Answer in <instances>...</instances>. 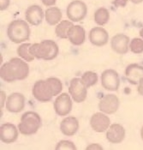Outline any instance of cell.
Masks as SVG:
<instances>
[{"label": "cell", "instance_id": "cell-1", "mask_svg": "<svg viewBox=\"0 0 143 150\" xmlns=\"http://www.w3.org/2000/svg\"><path fill=\"white\" fill-rule=\"evenodd\" d=\"M63 89V84L59 79L50 77L46 80L36 81L33 87V95L40 102L50 101L53 96L58 95Z\"/></svg>", "mask_w": 143, "mask_h": 150}, {"label": "cell", "instance_id": "cell-2", "mask_svg": "<svg viewBox=\"0 0 143 150\" xmlns=\"http://www.w3.org/2000/svg\"><path fill=\"white\" fill-rule=\"evenodd\" d=\"M29 74V66L23 59L11 58L0 69V76L4 81L13 82L17 80H24Z\"/></svg>", "mask_w": 143, "mask_h": 150}, {"label": "cell", "instance_id": "cell-3", "mask_svg": "<svg viewBox=\"0 0 143 150\" xmlns=\"http://www.w3.org/2000/svg\"><path fill=\"white\" fill-rule=\"evenodd\" d=\"M30 52L38 59L52 60L58 54V46L55 41L46 40L40 43L33 44L30 47Z\"/></svg>", "mask_w": 143, "mask_h": 150}, {"label": "cell", "instance_id": "cell-4", "mask_svg": "<svg viewBox=\"0 0 143 150\" xmlns=\"http://www.w3.org/2000/svg\"><path fill=\"white\" fill-rule=\"evenodd\" d=\"M7 35L12 42L22 43L29 40L30 28L28 24L25 21L17 19L10 23L7 29Z\"/></svg>", "mask_w": 143, "mask_h": 150}, {"label": "cell", "instance_id": "cell-5", "mask_svg": "<svg viewBox=\"0 0 143 150\" xmlns=\"http://www.w3.org/2000/svg\"><path fill=\"white\" fill-rule=\"evenodd\" d=\"M41 126V117L35 112H27L21 117L18 125L20 132L25 136L34 135Z\"/></svg>", "mask_w": 143, "mask_h": 150}, {"label": "cell", "instance_id": "cell-6", "mask_svg": "<svg viewBox=\"0 0 143 150\" xmlns=\"http://www.w3.org/2000/svg\"><path fill=\"white\" fill-rule=\"evenodd\" d=\"M87 13V7L86 4L80 1L75 0L71 2L67 8V16L72 22H80L86 17Z\"/></svg>", "mask_w": 143, "mask_h": 150}, {"label": "cell", "instance_id": "cell-7", "mask_svg": "<svg viewBox=\"0 0 143 150\" xmlns=\"http://www.w3.org/2000/svg\"><path fill=\"white\" fill-rule=\"evenodd\" d=\"M69 92L73 100L77 103H82L87 98V88L85 86L82 78H73L70 81Z\"/></svg>", "mask_w": 143, "mask_h": 150}, {"label": "cell", "instance_id": "cell-8", "mask_svg": "<svg viewBox=\"0 0 143 150\" xmlns=\"http://www.w3.org/2000/svg\"><path fill=\"white\" fill-rule=\"evenodd\" d=\"M101 83L105 89L109 91H117L120 86L118 73L111 69L105 70L101 75Z\"/></svg>", "mask_w": 143, "mask_h": 150}, {"label": "cell", "instance_id": "cell-9", "mask_svg": "<svg viewBox=\"0 0 143 150\" xmlns=\"http://www.w3.org/2000/svg\"><path fill=\"white\" fill-rule=\"evenodd\" d=\"M119 107L118 97L115 94H106L105 95L99 103V109L106 114L115 113Z\"/></svg>", "mask_w": 143, "mask_h": 150}, {"label": "cell", "instance_id": "cell-10", "mask_svg": "<svg viewBox=\"0 0 143 150\" xmlns=\"http://www.w3.org/2000/svg\"><path fill=\"white\" fill-rule=\"evenodd\" d=\"M54 109L58 116L64 117L68 115L72 109V100L70 96L66 93H61L54 101Z\"/></svg>", "mask_w": 143, "mask_h": 150}, {"label": "cell", "instance_id": "cell-11", "mask_svg": "<svg viewBox=\"0 0 143 150\" xmlns=\"http://www.w3.org/2000/svg\"><path fill=\"white\" fill-rule=\"evenodd\" d=\"M25 106V97L20 93H13L6 100V108L11 112H20Z\"/></svg>", "mask_w": 143, "mask_h": 150}, {"label": "cell", "instance_id": "cell-12", "mask_svg": "<svg viewBox=\"0 0 143 150\" xmlns=\"http://www.w3.org/2000/svg\"><path fill=\"white\" fill-rule=\"evenodd\" d=\"M130 38L123 34L114 35L111 40V46L114 52L118 54H125L129 51Z\"/></svg>", "mask_w": 143, "mask_h": 150}, {"label": "cell", "instance_id": "cell-13", "mask_svg": "<svg viewBox=\"0 0 143 150\" xmlns=\"http://www.w3.org/2000/svg\"><path fill=\"white\" fill-rule=\"evenodd\" d=\"M110 118L101 112H97L92 116L90 119V125L96 132H105L110 127Z\"/></svg>", "mask_w": 143, "mask_h": 150}, {"label": "cell", "instance_id": "cell-14", "mask_svg": "<svg viewBox=\"0 0 143 150\" xmlns=\"http://www.w3.org/2000/svg\"><path fill=\"white\" fill-rule=\"evenodd\" d=\"M109 35L107 31L99 27L94 28L89 32V40L90 42L96 46H105L108 42Z\"/></svg>", "mask_w": 143, "mask_h": 150}, {"label": "cell", "instance_id": "cell-15", "mask_svg": "<svg viewBox=\"0 0 143 150\" xmlns=\"http://www.w3.org/2000/svg\"><path fill=\"white\" fill-rule=\"evenodd\" d=\"M18 137V130L13 124H4L0 127V140L4 143H12Z\"/></svg>", "mask_w": 143, "mask_h": 150}, {"label": "cell", "instance_id": "cell-16", "mask_svg": "<svg viewBox=\"0 0 143 150\" xmlns=\"http://www.w3.org/2000/svg\"><path fill=\"white\" fill-rule=\"evenodd\" d=\"M26 20L34 26H38L42 23L44 18L43 9L39 5H31L25 12Z\"/></svg>", "mask_w": 143, "mask_h": 150}, {"label": "cell", "instance_id": "cell-17", "mask_svg": "<svg viewBox=\"0 0 143 150\" xmlns=\"http://www.w3.org/2000/svg\"><path fill=\"white\" fill-rule=\"evenodd\" d=\"M125 137V129L119 124H113L110 125L106 132L107 140L114 144L120 143Z\"/></svg>", "mask_w": 143, "mask_h": 150}, {"label": "cell", "instance_id": "cell-18", "mask_svg": "<svg viewBox=\"0 0 143 150\" xmlns=\"http://www.w3.org/2000/svg\"><path fill=\"white\" fill-rule=\"evenodd\" d=\"M79 129V122L75 117H67L63 118L60 125L61 132L67 137L74 136Z\"/></svg>", "mask_w": 143, "mask_h": 150}, {"label": "cell", "instance_id": "cell-19", "mask_svg": "<svg viewBox=\"0 0 143 150\" xmlns=\"http://www.w3.org/2000/svg\"><path fill=\"white\" fill-rule=\"evenodd\" d=\"M68 39L75 46L82 45L86 39V32L80 25H73L68 31Z\"/></svg>", "mask_w": 143, "mask_h": 150}, {"label": "cell", "instance_id": "cell-20", "mask_svg": "<svg viewBox=\"0 0 143 150\" xmlns=\"http://www.w3.org/2000/svg\"><path fill=\"white\" fill-rule=\"evenodd\" d=\"M125 76L130 83L138 84L143 77V66L137 64H130L125 69Z\"/></svg>", "mask_w": 143, "mask_h": 150}, {"label": "cell", "instance_id": "cell-21", "mask_svg": "<svg viewBox=\"0 0 143 150\" xmlns=\"http://www.w3.org/2000/svg\"><path fill=\"white\" fill-rule=\"evenodd\" d=\"M45 17H46V23L49 25L54 26L61 21L62 12L58 7H51L46 11Z\"/></svg>", "mask_w": 143, "mask_h": 150}, {"label": "cell", "instance_id": "cell-22", "mask_svg": "<svg viewBox=\"0 0 143 150\" xmlns=\"http://www.w3.org/2000/svg\"><path fill=\"white\" fill-rule=\"evenodd\" d=\"M72 26L73 23L70 21L67 20L61 21V23L57 25V28L55 29L56 35L61 39H68V31Z\"/></svg>", "mask_w": 143, "mask_h": 150}, {"label": "cell", "instance_id": "cell-23", "mask_svg": "<svg viewBox=\"0 0 143 150\" xmlns=\"http://www.w3.org/2000/svg\"><path fill=\"white\" fill-rule=\"evenodd\" d=\"M109 19H110V13L107 9L104 7L98 9L94 13V21L99 26H103L106 24Z\"/></svg>", "mask_w": 143, "mask_h": 150}, {"label": "cell", "instance_id": "cell-24", "mask_svg": "<svg viewBox=\"0 0 143 150\" xmlns=\"http://www.w3.org/2000/svg\"><path fill=\"white\" fill-rule=\"evenodd\" d=\"M31 44L29 43H23L21 46L18 47L17 49V54L21 57V58L26 60L27 62H32L35 59V56L31 53L30 52V47Z\"/></svg>", "mask_w": 143, "mask_h": 150}, {"label": "cell", "instance_id": "cell-25", "mask_svg": "<svg viewBox=\"0 0 143 150\" xmlns=\"http://www.w3.org/2000/svg\"><path fill=\"white\" fill-rule=\"evenodd\" d=\"M98 75L93 71H87L82 76V80L87 88L95 85L98 82Z\"/></svg>", "mask_w": 143, "mask_h": 150}, {"label": "cell", "instance_id": "cell-26", "mask_svg": "<svg viewBox=\"0 0 143 150\" xmlns=\"http://www.w3.org/2000/svg\"><path fill=\"white\" fill-rule=\"evenodd\" d=\"M130 48L132 52L140 54L143 52V40L140 38H135L130 41Z\"/></svg>", "mask_w": 143, "mask_h": 150}, {"label": "cell", "instance_id": "cell-27", "mask_svg": "<svg viewBox=\"0 0 143 150\" xmlns=\"http://www.w3.org/2000/svg\"><path fill=\"white\" fill-rule=\"evenodd\" d=\"M56 149H76V147L75 146V144L70 142V141H61L58 143V145L56 146Z\"/></svg>", "mask_w": 143, "mask_h": 150}, {"label": "cell", "instance_id": "cell-28", "mask_svg": "<svg viewBox=\"0 0 143 150\" xmlns=\"http://www.w3.org/2000/svg\"><path fill=\"white\" fill-rule=\"evenodd\" d=\"M129 0H114L112 2L113 5L117 8L118 7H125Z\"/></svg>", "mask_w": 143, "mask_h": 150}, {"label": "cell", "instance_id": "cell-29", "mask_svg": "<svg viewBox=\"0 0 143 150\" xmlns=\"http://www.w3.org/2000/svg\"><path fill=\"white\" fill-rule=\"evenodd\" d=\"M10 5V0H0V10L4 11Z\"/></svg>", "mask_w": 143, "mask_h": 150}, {"label": "cell", "instance_id": "cell-30", "mask_svg": "<svg viewBox=\"0 0 143 150\" xmlns=\"http://www.w3.org/2000/svg\"><path fill=\"white\" fill-rule=\"evenodd\" d=\"M43 4L46 6H52L56 4L57 0H41Z\"/></svg>", "mask_w": 143, "mask_h": 150}, {"label": "cell", "instance_id": "cell-31", "mask_svg": "<svg viewBox=\"0 0 143 150\" xmlns=\"http://www.w3.org/2000/svg\"><path fill=\"white\" fill-rule=\"evenodd\" d=\"M137 91L139 93V94H141L142 96H143V77L139 81V86H138Z\"/></svg>", "mask_w": 143, "mask_h": 150}, {"label": "cell", "instance_id": "cell-32", "mask_svg": "<svg viewBox=\"0 0 143 150\" xmlns=\"http://www.w3.org/2000/svg\"><path fill=\"white\" fill-rule=\"evenodd\" d=\"M103 148L101 146H99V144H96V143H94V144H91L89 145L87 149H102Z\"/></svg>", "mask_w": 143, "mask_h": 150}, {"label": "cell", "instance_id": "cell-33", "mask_svg": "<svg viewBox=\"0 0 143 150\" xmlns=\"http://www.w3.org/2000/svg\"><path fill=\"white\" fill-rule=\"evenodd\" d=\"M0 94H1V108H3L4 106V99H5V93L1 91L0 92Z\"/></svg>", "mask_w": 143, "mask_h": 150}, {"label": "cell", "instance_id": "cell-34", "mask_svg": "<svg viewBox=\"0 0 143 150\" xmlns=\"http://www.w3.org/2000/svg\"><path fill=\"white\" fill-rule=\"evenodd\" d=\"M130 1L134 4H140V3L143 2V0H130Z\"/></svg>", "mask_w": 143, "mask_h": 150}, {"label": "cell", "instance_id": "cell-35", "mask_svg": "<svg viewBox=\"0 0 143 150\" xmlns=\"http://www.w3.org/2000/svg\"><path fill=\"white\" fill-rule=\"evenodd\" d=\"M141 137H142V139L143 140V126L142 128V129H141Z\"/></svg>", "mask_w": 143, "mask_h": 150}, {"label": "cell", "instance_id": "cell-36", "mask_svg": "<svg viewBox=\"0 0 143 150\" xmlns=\"http://www.w3.org/2000/svg\"><path fill=\"white\" fill-rule=\"evenodd\" d=\"M140 35L142 37V39H143V28L141 29V31H140Z\"/></svg>", "mask_w": 143, "mask_h": 150}]
</instances>
